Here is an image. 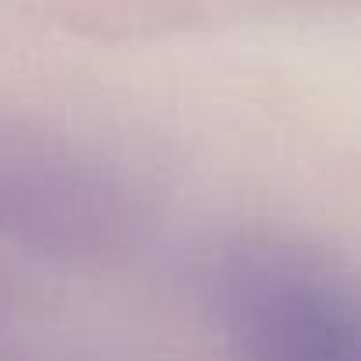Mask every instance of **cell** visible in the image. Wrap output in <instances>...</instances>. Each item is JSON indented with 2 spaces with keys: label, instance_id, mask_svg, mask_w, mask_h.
Returning <instances> with one entry per match:
<instances>
[{
  "label": "cell",
  "instance_id": "1",
  "mask_svg": "<svg viewBox=\"0 0 361 361\" xmlns=\"http://www.w3.org/2000/svg\"><path fill=\"white\" fill-rule=\"evenodd\" d=\"M231 326L248 361H357L350 301L301 269L248 273L238 283Z\"/></svg>",
  "mask_w": 361,
  "mask_h": 361
}]
</instances>
